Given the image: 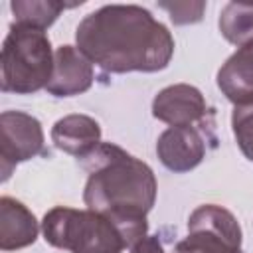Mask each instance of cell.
<instances>
[{"mask_svg":"<svg viewBox=\"0 0 253 253\" xmlns=\"http://www.w3.org/2000/svg\"><path fill=\"white\" fill-rule=\"evenodd\" d=\"M231 128L239 150L247 160L253 162V103L239 105L233 109Z\"/></svg>","mask_w":253,"mask_h":253,"instance_id":"cell-15","label":"cell"},{"mask_svg":"<svg viewBox=\"0 0 253 253\" xmlns=\"http://www.w3.org/2000/svg\"><path fill=\"white\" fill-rule=\"evenodd\" d=\"M43 152V130L36 117L22 111H4L0 115V168L2 180L26 160Z\"/></svg>","mask_w":253,"mask_h":253,"instance_id":"cell-6","label":"cell"},{"mask_svg":"<svg viewBox=\"0 0 253 253\" xmlns=\"http://www.w3.org/2000/svg\"><path fill=\"white\" fill-rule=\"evenodd\" d=\"M51 140L61 152L83 160L101 144V126L87 115H67L51 126Z\"/></svg>","mask_w":253,"mask_h":253,"instance_id":"cell-10","label":"cell"},{"mask_svg":"<svg viewBox=\"0 0 253 253\" xmlns=\"http://www.w3.org/2000/svg\"><path fill=\"white\" fill-rule=\"evenodd\" d=\"M160 8L170 14V20L176 26H186L202 20L206 2H160Z\"/></svg>","mask_w":253,"mask_h":253,"instance_id":"cell-16","label":"cell"},{"mask_svg":"<svg viewBox=\"0 0 253 253\" xmlns=\"http://www.w3.org/2000/svg\"><path fill=\"white\" fill-rule=\"evenodd\" d=\"M241 227L235 215L215 204L196 208L188 217V235L174 253H243Z\"/></svg>","mask_w":253,"mask_h":253,"instance_id":"cell-5","label":"cell"},{"mask_svg":"<svg viewBox=\"0 0 253 253\" xmlns=\"http://www.w3.org/2000/svg\"><path fill=\"white\" fill-rule=\"evenodd\" d=\"M49 38L32 28L12 24L2 43V91L16 95L38 93L47 87L53 73Z\"/></svg>","mask_w":253,"mask_h":253,"instance_id":"cell-3","label":"cell"},{"mask_svg":"<svg viewBox=\"0 0 253 253\" xmlns=\"http://www.w3.org/2000/svg\"><path fill=\"white\" fill-rule=\"evenodd\" d=\"M77 49L107 73H154L168 67L174 38L146 8L109 4L87 14L75 30Z\"/></svg>","mask_w":253,"mask_h":253,"instance_id":"cell-1","label":"cell"},{"mask_svg":"<svg viewBox=\"0 0 253 253\" xmlns=\"http://www.w3.org/2000/svg\"><path fill=\"white\" fill-rule=\"evenodd\" d=\"M154 119L170 126H206L211 109L200 89L188 83L164 87L152 101Z\"/></svg>","mask_w":253,"mask_h":253,"instance_id":"cell-7","label":"cell"},{"mask_svg":"<svg viewBox=\"0 0 253 253\" xmlns=\"http://www.w3.org/2000/svg\"><path fill=\"white\" fill-rule=\"evenodd\" d=\"M81 162L89 174L83 190L87 210L109 217L132 247L146 235V213L156 202L152 168L113 142H101Z\"/></svg>","mask_w":253,"mask_h":253,"instance_id":"cell-2","label":"cell"},{"mask_svg":"<svg viewBox=\"0 0 253 253\" xmlns=\"http://www.w3.org/2000/svg\"><path fill=\"white\" fill-rule=\"evenodd\" d=\"M221 36L241 47L253 42V2H227L217 20Z\"/></svg>","mask_w":253,"mask_h":253,"instance_id":"cell-13","label":"cell"},{"mask_svg":"<svg viewBox=\"0 0 253 253\" xmlns=\"http://www.w3.org/2000/svg\"><path fill=\"white\" fill-rule=\"evenodd\" d=\"M93 85L91 61L73 45H59L53 55V73L47 93L55 97H73L89 91Z\"/></svg>","mask_w":253,"mask_h":253,"instance_id":"cell-9","label":"cell"},{"mask_svg":"<svg viewBox=\"0 0 253 253\" xmlns=\"http://www.w3.org/2000/svg\"><path fill=\"white\" fill-rule=\"evenodd\" d=\"M65 8L69 6L53 0H12L10 2L14 24L40 30V32H45Z\"/></svg>","mask_w":253,"mask_h":253,"instance_id":"cell-14","label":"cell"},{"mask_svg":"<svg viewBox=\"0 0 253 253\" xmlns=\"http://www.w3.org/2000/svg\"><path fill=\"white\" fill-rule=\"evenodd\" d=\"M40 225L36 215L10 196L0 198V249L14 251L32 245L38 239Z\"/></svg>","mask_w":253,"mask_h":253,"instance_id":"cell-11","label":"cell"},{"mask_svg":"<svg viewBox=\"0 0 253 253\" xmlns=\"http://www.w3.org/2000/svg\"><path fill=\"white\" fill-rule=\"evenodd\" d=\"M130 253H164V247L156 235H144L130 247Z\"/></svg>","mask_w":253,"mask_h":253,"instance_id":"cell-17","label":"cell"},{"mask_svg":"<svg viewBox=\"0 0 253 253\" xmlns=\"http://www.w3.org/2000/svg\"><path fill=\"white\" fill-rule=\"evenodd\" d=\"M217 87L235 107L253 103V42L241 45L219 67Z\"/></svg>","mask_w":253,"mask_h":253,"instance_id":"cell-12","label":"cell"},{"mask_svg":"<svg viewBox=\"0 0 253 253\" xmlns=\"http://www.w3.org/2000/svg\"><path fill=\"white\" fill-rule=\"evenodd\" d=\"M42 231L49 245L71 253H123L126 247L119 227L93 210L55 206L43 215Z\"/></svg>","mask_w":253,"mask_h":253,"instance_id":"cell-4","label":"cell"},{"mask_svg":"<svg viewBox=\"0 0 253 253\" xmlns=\"http://www.w3.org/2000/svg\"><path fill=\"white\" fill-rule=\"evenodd\" d=\"M211 126H170L156 140V154L160 162L176 172H190L206 158V142Z\"/></svg>","mask_w":253,"mask_h":253,"instance_id":"cell-8","label":"cell"}]
</instances>
